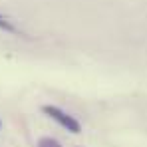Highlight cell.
Returning a JSON list of instances; mask_svg holds the SVG:
<instances>
[{
	"instance_id": "2",
	"label": "cell",
	"mask_w": 147,
	"mask_h": 147,
	"mask_svg": "<svg viewBox=\"0 0 147 147\" xmlns=\"http://www.w3.org/2000/svg\"><path fill=\"white\" fill-rule=\"evenodd\" d=\"M0 30L6 32V34H16V36H22V32L18 30V26L14 24L8 16H2L0 14Z\"/></svg>"
},
{
	"instance_id": "3",
	"label": "cell",
	"mask_w": 147,
	"mask_h": 147,
	"mask_svg": "<svg viewBox=\"0 0 147 147\" xmlns=\"http://www.w3.org/2000/svg\"><path fill=\"white\" fill-rule=\"evenodd\" d=\"M38 147H62V143L58 139H54V137H42L38 141Z\"/></svg>"
},
{
	"instance_id": "1",
	"label": "cell",
	"mask_w": 147,
	"mask_h": 147,
	"mask_svg": "<svg viewBox=\"0 0 147 147\" xmlns=\"http://www.w3.org/2000/svg\"><path fill=\"white\" fill-rule=\"evenodd\" d=\"M42 111L48 115L50 119H54L56 123H60L64 129H68L70 133H80L82 131V123L78 121L74 115H70V113H66L64 109H60L58 105H42Z\"/></svg>"
},
{
	"instance_id": "4",
	"label": "cell",
	"mask_w": 147,
	"mask_h": 147,
	"mask_svg": "<svg viewBox=\"0 0 147 147\" xmlns=\"http://www.w3.org/2000/svg\"><path fill=\"white\" fill-rule=\"evenodd\" d=\"M0 127H2V121H0Z\"/></svg>"
}]
</instances>
